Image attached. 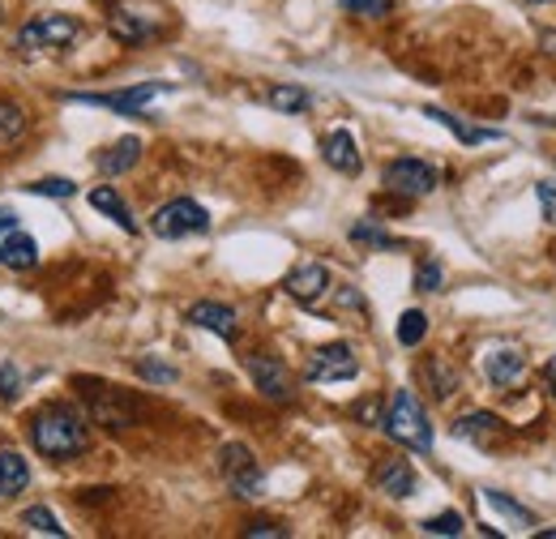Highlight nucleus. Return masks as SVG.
I'll list each match as a JSON object with an SVG mask.
<instances>
[{
    "label": "nucleus",
    "mask_w": 556,
    "mask_h": 539,
    "mask_svg": "<svg viewBox=\"0 0 556 539\" xmlns=\"http://www.w3.org/2000/svg\"><path fill=\"white\" fill-rule=\"evenodd\" d=\"M22 527L26 531H35V536H65V527H61V518L48 510V505H30L26 514H22Z\"/></svg>",
    "instance_id": "obj_26"
},
{
    "label": "nucleus",
    "mask_w": 556,
    "mask_h": 539,
    "mask_svg": "<svg viewBox=\"0 0 556 539\" xmlns=\"http://www.w3.org/2000/svg\"><path fill=\"white\" fill-rule=\"evenodd\" d=\"M244 536L249 539H287L291 536V531H287V527H278V523H249V527H244Z\"/></svg>",
    "instance_id": "obj_36"
},
{
    "label": "nucleus",
    "mask_w": 556,
    "mask_h": 539,
    "mask_svg": "<svg viewBox=\"0 0 556 539\" xmlns=\"http://www.w3.org/2000/svg\"><path fill=\"white\" fill-rule=\"evenodd\" d=\"M424 377L432 381V399H450L458 390V373L445 364V360H428L424 364Z\"/></svg>",
    "instance_id": "obj_25"
},
{
    "label": "nucleus",
    "mask_w": 556,
    "mask_h": 539,
    "mask_svg": "<svg viewBox=\"0 0 556 539\" xmlns=\"http://www.w3.org/2000/svg\"><path fill=\"white\" fill-rule=\"evenodd\" d=\"M445 287V266L437 258H424L416 266V291H441Z\"/></svg>",
    "instance_id": "obj_31"
},
{
    "label": "nucleus",
    "mask_w": 556,
    "mask_h": 539,
    "mask_svg": "<svg viewBox=\"0 0 556 539\" xmlns=\"http://www.w3.org/2000/svg\"><path fill=\"white\" fill-rule=\"evenodd\" d=\"M90 205L99 210V214H108L121 231H129V236H138V218H134V210H129V202L112 189V185H99V189H90Z\"/></svg>",
    "instance_id": "obj_19"
},
{
    "label": "nucleus",
    "mask_w": 556,
    "mask_h": 539,
    "mask_svg": "<svg viewBox=\"0 0 556 539\" xmlns=\"http://www.w3.org/2000/svg\"><path fill=\"white\" fill-rule=\"evenodd\" d=\"M218 472H223V479H227L231 497H240V501H257V497H266V475H262V467H257V459H253L249 446L227 441V446L218 450Z\"/></svg>",
    "instance_id": "obj_5"
},
{
    "label": "nucleus",
    "mask_w": 556,
    "mask_h": 539,
    "mask_svg": "<svg viewBox=\"0 0 556 539\" xmlns=\"http://www.w3.org/2000/svg\"><path fill=\"white\" fill-rule=\"evenodd\" d=\"M108 26H112V35H116L121 43L138 48V43H150L154 35H163L167 13H163L159 4H150V0H125V4L112 9Z\"/></svg>",
    "instance_id": "obj_4"
},
{
    "label": "nucleus",
    "mask_w": 556,
    "mask_h": 539,
    "mask_svg": "<svg viewBox=\"0 0 556 539\" xmlns=\"http://www.w3.org/2000/svg\"><path fill=\"white\" fill-rule=\"evenodd\" d=\"M138 377H141V381H154V386H176V381H180V373H176L172 364L150 360V355H141V360H138Z\"/></svg>",
    "instance_id": "obj_30"
},
{
    "label": "nucleus",
    "mask_w": 556,
    "mask_h": 539,
    "mask_svg": "<svg viewBox=\"0 0 556 539\" xmlns=\"http://www.w3.org/2000/svg\"><path fill=\"white\" fill-rule=\"evenodd\" d=\"M282 291H287L295 304L313 309V304H321V296L330 291V270L321 266V262H304V266H295L282 278Z\"/></svg>",
    "instance_id": "obj_12"
},
{
    "label": "nucleus",
    "mask_w": 556,
    "mask_h": 539,
    "mask_svg": "<svg viewBox=\"0 0 556 539\" xmlns=\"http://www.w3.org/2000/svg\"><path fill=\"white\" fill-rule=\"evenodd\" d=\"M22 386H26V377H22L13 364H0V399L13 403V399L22 394Z\"/></svg>",
    "instance_id": "obj_34"
},
{
    "label": "nucleus",
    "mask_w": 556,
    "mask_h": 539,
    "mask_svg": "<svg viewBox=\"0 0 556 539\" xmlns=\"http://www.w3.org/2000/svg\"><path fill=\"white\" fill-rule=\"evenodd\" d=\"M339 4L355 17H390L394 13V0H339Z\"/></svg>",
    "instance_id": "obj_33"
},
{
    "label": "nucleus",
    "mask_w": 556,
    "mask_h": 539,
    "mask_svg": "<svg viewBox=\"0 0 556 539\" xmlns=\"http://www.w3.org/2000/svg\"><path fill=\"white\" fill-rule=\"evenodd\" d=\"M30 193H35V198H73V193H77V185L65 180V176H43V180H35V185H30Z\"/></svg>",
    "instance_id": "obj_32"
},
{
    "label": "nucleus",
    "mask_w": 556,
    "mask_h": 539,
    "mask_svg": "<svg viewBox=\"0 0 556 539\" xmlns=\"http://www.w3.org/2000/svg\"><path fill=\"white\" fill-rule=\"evenodd\" d=\"M185 322L198 326V330H210V335L227 338V342L240 338V313H236L231 304H218V300H198V304L185 313Z\"/></svg>",
    "instance_id": "obj_13"
},
{
    "label": "nucleus",
    "mask_w": 556,
    "mask_h": 539,
    "mask_svg": "<svg viewBox=\"0 0 556 539\" xmlns=\"http://www.w3.org/2000/svg\"><path fill=\"white\" fill-rule=\"evenodd\" d=\"M304 377H308L313 386H334V381L359 377V360H355L351 342H326V347H317V351L308 355Z\"/></svg>",
    "instance_id": "obj_10"
},
{
    "label": "nucleus",
    "mask_w": 556,
    "mask_h": 539,
    "mask_svg": "<svg viewBox=\"0 0 556 539\" xmlns=\"http://www.w3.org/2000/svg\"><path fill=\"white\" fill-rule=\"evenodd\" d=\"M348 236H351V245H364V249H399V240H394L377 218H359Z\"/></svg>",
    "instance_id": "obj_23"
},
{
    "label": "nucleus",
    "mask_w": 556,
    "mask_h": 539,
    "mask_svg": "<svg viewBox=\"0 0 556 539\" xmlns=\"http://www.w3.org/2000/svg\"><path fill=\"white\" fill-rule=\"evenodd\" d=\"M138 159H141V137H121V141H112L99 154V172L103 176H125V172H134Z\"/></svg>",
    "instance_id": "obj_20"
},
{
    "label": "nucleus",
    "mask_w": 556,
    "mask_h": 539,
    "mask_svg": "<svg viewBox=\"0 0 556 539\" xmlns=\"http://www.w3.org/2000/svg\"><path fill=\"white\" fill-rule=\"evenodd\" d=\"M535 198L544 205V218L556 227V180H540V185H535Z\"/></svg>",
    "instance_id": "obj_35"
},
{
    "label": "nucleus",
    "mask_w": 556,
    "mask_h": 539,
    "mask_svg": "<svg viewBox=\"0 0 556 539\" xmlns=\"http://www.w3.org/2000/svg\"><path fill=\"white\" fill-rule=\"evenodd\" d=\"M26 134V112L17 108V103H9V99H0V146H9V141H17V137Z\"/></svg>",
    "instance_id": "obj_28"
},
{
    "label": "nucleus",
    "mask_w": 556,
    "mask_h": 539,
    "mask_svg": "<svg viewBox=\"0 0 556 539\" xmlns=\"http://www.w3.org/2000/svg\"><path fill=\"white\" fill-rule=\"evenodd\" d=\"M30 446L52 463H70V459L90 450V424L77 406L48 403L39 406L35 419H30Z\"/></svg>",
    "instance_id": "obj_1"
},
{
    "label": "nucleus",
    "mask_w": 556,
    "mask_h": 539,
    "mask_svg": "<svg viewBox=\"0 0 556 539\" xmlns=\"http://www.w3.org/2000/svg\"><path fill=\"white\" fill-rule=\"evenodd\" d=\"M458 441H467V446H480V450H492L501 437H505V419L501 415H492V411H467V415H458L454 419V428H450Z\"/></svg>",
    "instance_id": "obj_14"
},
{
    "label": "nucleus",
    "mask_w": 556,
    "mask_h": 539,
    "mask_svg": "<svg viewBox=\"0 0 556 539\" xmlns=\"http://www.w3.org/2000/svg\"><path fill=\"white\" fill-rule=\"evenodd\" d=\"M540 539H556V527H544V531H535Z\"/></svg>",
    "instance_id": "obj_38"
},
{
    "label": "nucleus",
    "mask_w": 556,
    "mask_h": 539,
    "mask_svg": "<svg viewBox=\"0 0 556 539\" xmlns=\"http://www.w3.org/2000/svg\"><path fill=\"white\" fill-rule=\"evenodd\" d=\"M372 484H377V492H386V497L403 501V497H416L419 475L407 459H381V463H377V472H372Z\"/></svg>",
    "instance_id": "obj_16"
},
{
    "label": "nucleus",
    "mask_w": 556,
    "mask_h": 539,
    "mask_svg": "<svg viewBox=\"0 0 556 539\" xmlns=\"http://www.w3.org/2000/svg\"><path fill=\"white\" fill-rule=\"evenodd\" d=\"M172 82H141V86H129V90H112V95H86V90H73L65 95L70 103H86V108H108V112H121V116H146V108L167 95Z\"/></svg>",
    "instance_id": "obj_8"
},
{
    "label": "nucleus",
    "mask_w": 556,
    "mask_h": 539,
    "mask_svg": "<svg viewBox=\"0 0 556 539\" xmlns=\"http://www.w3.org/2000/svg\"><path fill=\"white\" fill-rule=\"evenodd\" d=\"M150 231L159 240H185V236H206L210 214L206 205H198L193 198H176V202L159 205L150 218Z\"/></svg>",
    "instance_id": "obj_7"
},
{
    "label": "nucleus",
    "mask_w": 556,
    "mask_h": 539,
    "mask_svg": "<svg viewBox=\"0 0 556 539\" xmlns=\"http://www.w3.org/2000/svg\"><path fill=\"white\" fill-rule=\"evenodd\" d=\"M424 116H428V121H437V125H445V129L458 137L463 146H484V141H501V137H505L501 129L471 125V121H463V116H454V112H445V108H432V103L424 108Z\"/></svg>",
    "instance_id": "obj_18"
},
{
    "label": "nucleus",
    "mask_w": 556,
    "mask_h": 539,
    "mask_svg": "<svg viewBox=\"0 0 556 539\" xmlns=\"http://www.w3.org/2000/svg\"><path fill=\"white\" fill-rule=\"evenodd\" d=\"M484 501L496 510V514H505L509 523H518V527H535V514H531L527 505H518L514 497H505L501 488H484Z\"/></svg>",
    "instance_id": "obj_24"
},
{
    "label": "nucleus",
    "mask_w": 556,
    "mask_h": 539,
    "mask_svg": "<svg viewBox=\"0 0 556 539\" xmlns=\"http://www.w3.org/2000/svg\"><path fill=\"white\" fill-rule=\"evenodd\" d=\"M419 531H424V536H463V531H467V518H463V514H458V510H445V514H437V518H424V523H419Z\"/></svg>",
    "instance_id": "obj_27"
},
{
    "label": "nucleus",
    "mask_w": 556,
    "mask_h": 539,
    "mask_svg": "<svg viewBox=\"0 0 556 539\" xmlns=\"http://www.w3.org/2000/svg\"><path fill=\"white\" fill-rule=\"evenodd\" d=\"M249 377H253L257 394L270 399V403H291V399H295V377H291V368H287L278 355H270V351H253V355H249Z\"/></svg>",
    "instance_id": "obj_11"
},
{
    "label": "nucleus",
    "mask_w": 556,
    "mask_h": 539,
    "mask_svg": "<svg viewBox=\"0 0 556 539\" xmlns=\"http://www.w3.org/2000/svg\"><path fill=\"white\" fill-rule=\"evenodd\" d=\"M266 103L275 108V112H282V116H300V112H308L313 108V95L304 90V86H270V95H266Z\"/></svg>",
    "instance_id": "obj_22"
},
{
    "label": "nucleus",
    "mask_w": 556,
    "mask_h": 539,
    "mask_svg": "<svg viewBox=\"0 0 556 539\" xmlns=\"http://www.w3.org/2000/svg\"><path fill=\"white\" fill-rule=\"evenodd\" d=\"M321 159L339 172V176H359V167H364V159H359V150H355V137L348 129H334V134L321 137Z\"/></svg>",
    "instance_id": "obj_17"
},
{
    "label": "nucleus",
    "mask_w": 556,
    "mask_h": 539,
    "mask_svg": "<svg viewBox=\"0 0 556 539\" xmlns=\"http://www.w3.org/2000/svg\"><path fill=\"white\" fill-rule=\"evenodd\" d=\"M522 373H527V355H522V347L501 342V347H492V351L484 355V377L496 386V390L518 386V381H522Z\"/></svg>",
    "instance_id": "obj_15"
},
{
    "label": "nucleus",
    "mask_w": 556,
    "mask_h": 539,
    "mask_svg": "<svg viewBox=\"0 0 556 539\" xmlns=\"http://www.w3.org/2000/svg\"><path fill=\"white\" fill-rule=\"evenodd\" d=\"M531 4H553V0H531Z\"/></svg>",
    "instance_id": "obj_39"
},
{
    "label": "nucleus",
    "mask_w": 556,
    "mask_h": 539,
    "mask_svg": "<svg viewBox=\"0 0 556 539\" xmlns=\"http://www.w3.org/2000/svg\"><path fill=\"white\" fill-rule=\"evenodd\" d=\"M30 488V463L17 450H0V497H17Z\"/></svg>",
    "instance_id": "obj_21"
},
{
    "label": "nucleus",
    "mask_w": 556,
    "mask_h": 539,
    "mask_svg": "<svg viewBox=\"0 0 556 539\" xmlns=\"http://www.w3.org/2000/svg\"><path fill=\"white\" fill-rule=\"evenodd\" d=\"M381 185L390 193H399V198H428L441 185V172L432 163H424V159H394V163H386Z\"/></svg>",
    "instance_id": "obj_9"
},
{
    "label": "nucleus",
    "mask_w": 556,
    "mask_h": 539,
    "mask_svg": "<svg viewBox=\"0 0 556 539\" xmlns=\"http://www.w3.org/2000/svg\"><path fill=\"white\" fill-rule=\"evenodd\" d=\"M73 386H77L81 403H86V411H90V419L103 424V428H112V433L134 428V424L141 419L138 394H129V390H121V386H112V381H99V377H73Z\"/></svg>",
    "instance_id": "obj_2"
},
{
    "label": "nucleus",
    "mask_w": 556,
    "mask_h": 539,
    "mask_svg": "<svg viewBox=\"0 0 556 539\" xmlns=\"http://www.w3.org/2000/svg\"><path fill=\"white\" fill-rule=\"evenodd\" d=\"M381 428H386L390 441H399V446H407L416 454L432 450V419H428L424 403L416 399V390H394L390 394V403L381 411Z\"/></svg>",
    "instance_id": "obj_3"
},
{
    "label": "nucleus",
    "mask_w": 556,
    "mask_h": 539,
    "mask_svg": "<svg viewBox=\"0 0 556 539\" xmlns=\"http://www.w3.org/2000/svg\"><path fill=\"white\" fill-rule=\"evenodd\" d=\"M424 338H428V313L407 309V313L399 317V342H403V347H419Z\"/></svg>",
    "instance_id": "obj_29"
},
{
    "label": "nucleus",
    "mask_w": 556,
    "mask_h": 539,
    "mask_svg": "<svg viewBox=\"0 0 556 539\" xmlns=\"http://www.w3.org/2000/svg\"><path fill=\"white\" fill-rule=\"evenodd\" d=\"M77 35H81V22H77V17H70V13H35V17H30V22L17 30L13 48H17V52L70 48Z\"/></svg>",
    "instance_id": "obj_6"
},
{
    "label": "nucleus",
    "mask_w": 556,
    "mask_h": 539,
    "mask_svg": "<svg viewBox=\"0 0 556 539\" xmlns=\"http://www.w3.org/2000/svg\"><path fill=\"white\" fill-rule=\"evenodd\" d=\"M544 381H548V390H553V399H556V355L544 364Z\"/></svg>",
    "instance_id": "obj_37"
}]
</instances>
